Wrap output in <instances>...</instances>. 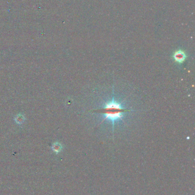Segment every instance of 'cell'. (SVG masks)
Listing matches in <instances>:
<instances>
[{
	"instance_id": "obj_1",
	"label": "cell",
	"mask_w": 195,
	"mask_h": 195,
	"mask_svg": "<svg viewBox=\"0 0 195 195\" xmlns=\"http://www.w3.org/2000/svg\"><path fill=\"white\" fill-rule=\"evenodd\" d=\"M95 112H99L105 115L104 120L109 119L112 122L113 124V128H114V124L116 120L121 119L123 114L130 111L127 109L124 108L121 103L115 102L113 99L112 101L108 102L105 104L104 108L94 110Z\"/></svg>"
},
{
	"instance_id": "obj_2",
	"label": "cell",
	"mask_w": 195,
	"mask_h": 195,
	"mask_svg": "<svg viewBox=\"0 0 195 195\" xmlns=\"http://www.w3.org/2000/svg\"><path fill=\"white\" fill-rule=\"evenodd\" d=\"M174 58L176 62L183 63L186 59L187 55L186 53L182 50H179L176 51L174 54Z\"/></svg>"
},
{
	"instance_id": "obj_3",
	"label": "cell",
	"mask_w": 195,
	"mask_h": 195,
	"mask_svg": "<svg viewBox=\"0 0 195 195\" xmlns=\"http://www.w3.org/2000/svg\"><path fill=\"white\" fill-rule=\"evenodd\" d=\"M52 150L54 153H56V154H58L62 151V146L61 145V143L58 142H55L52 146Z\"/></svg>"
},
{
	"instance_id": "obj_4",
	"label": "cell",
	"mask_w": 195,
	"mask_h": 195,
	"mask_svg": "<svg viewBox=\"0 0 195 195\" xmlns=\"http://www.w3.org/2000/svg\"><path fill=\"white\" fill-rule=\"evenodd\" d=\"M25 120V116L21 114H18L17 115L15 116V117L14 118V121L15 122L19 124V125H21L24 122Z\"/></svg>"
}]
</instances>
